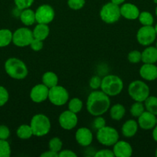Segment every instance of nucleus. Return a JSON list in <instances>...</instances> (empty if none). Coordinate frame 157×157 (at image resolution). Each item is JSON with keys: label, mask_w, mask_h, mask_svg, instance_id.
Returning <instances> with one entry per match:
<instances>
[{"label": "nucleus", "mask_w": 157, "mask_h": 157, "mask_svg": "<svg viewBox=\"0 0 157 157\" xmlns=\"http://www.w3.org/2000/svg\"><path fill=\"white\" fill-rule=\"evenodd\" d=\"M83 107V102L78 98H74L69 101L68 104V108L70 111L75 113H79Z\"/></svg>", "instance_id": "nucleus-28"}, {"label": "nucleus", "mask_w": 157, "mask_h": 157, "mask_svg": "<svg viewBox=\"0 0 157 157\" xmlns=\"http://www.w3.org/2000/svg\"><path fill=\"white\" fill-rule=\"evenodd\" d=\"M9 98V95L8 90L4 87L0 86V107H2L8 102Z\"/></svg>", "instance_id": "nucleus-37"}, {"label": "nucleus", "mask_w": 157, "mask_h": 157, "mask_svg": "<svg viewBox=\"0 0 157 157\" xmlns=\"http://www.w3.org/2000/svg\"><path fill=\"white\" fill-rule=\"evenodd\" d=\"M32 31L27 27H22L15 31L12 35V42L15 45L19 48L29 46L33 40Z\"/></svg>", "instance_id": "nucleus-9"}, {"label": "nucleus", "mask_w": 157, "mask_h": 157, "mask_svg": "<svg viewBox=\"0 0 157 157\" xmlns=\"http://www.w3.org/2000/svg\"><path fill=\"white\" fill-rule=\"evenodd\" d=\"M106 125V120H105L102 116L95 117V120H94L93 121V124H92L93 128L96 130L103 128V127H105Z\"/></svg>", "instance_id": "nucleus-38"}, {"label": "nucleus", "mask_w": 157, "mask_h": 157, "mask_svg": "<svg viewBox=\"0 0 157 157\" xmlns=\"http://www.w3.org/2000/svg\"><path fill=\"white\" fill-rule=\"evenodd\" d=\"M128 61L132 64H137V63L142 61V52L138 50L131 51L128 54Z\"/></svg>", "instance_id": "nucleus-33"}, {"label": "nucleus", "mask_w": 157, "mask_h": 157, "mask_svg": "<svg viewBox=\"0 0 157 157\" xmlns=\"http://www.w3.org/2000/svg\"><path fill=\"white\" fill-rule=\"evenodd\" d=\"M109 114L112 120L119 121L124 117L126 114V108L121 104H116L110 108Z\"/></svg>", "instance_id": "nucleus-24"}, {"label": "nucleus", "mask_w": 157, "mask_h": 157, "mask_svg": "<svg viewBox=\"0 0 157 157\" xmlns=\"http://www.w3.org/2000/svg\"><path fill=\"white\" fill-rule=\"evenodd\" d=\"M99 15L101 19L106 24H114L121 17L120 6L112 2H108L102 7Z\"/></svg>", "instance_id": "nucleus-7"}, {"label": "nucleus", "mask_w": 157, "mask_h": 157, "mask_svg": "<svg viewBox=\"0 0 157 157\" xmlns=\"http://www.w3.org/2000/svg\"><path fill=\"white\" fill-rule=\"evenodd\" d=\"M142 61L145 64H155L157 62V48L147 46L142 52Z\"/></svg>", "instance_id": "nucleus-20"}, {"label": "nucleus", "mask_w": 157, "mask_h": 157, "mask_svg": "<svg viewBox=\"0 0 157 157\" xmlns=\"http://www.w3.org/2000/svg\"><path fill=\"white\" fill-rule=\"evenodd\" d=\"M76 142L82 147H89L93 140V135L87 127H80L76 130L75 134Z\"/></svg>", "instance_id": "nucleus-15"}, {"label": "nucleus", "mask_w": 157, "mask_h": 157, "mask_svg": "<svg viewBox=\"0 0 157 157\" xmlns=\"http://www.w3.org/2000/svg\"><path fill=\"white\" fill-rule=\"evenodd\" d=\"M95 157H114V153L112 150L109 149H103V150H98L94 155Z\"/></svg>", "instance_id": "nucleus-40"}, {"label": "nucleus", "mask_w": 157, "mask_h": 157, "mask_svg": "<svg viewBox=\"0 0 157 157\" xmlns=\"http://www.w3.org/2000/svg\"><path fill=\"white\" fill-rule=\"evenodd\" d=\"M101 83H102V78L99 76H95L92 77L91 79L89 80V87L92 89V90H98L101 87Z\"/></svg>", "instance_id": "nucleus-36"}, {"label": "nucleus", "mask_w": 157, "mask_h": 157, "mask_svg": "<svg viewBox=\"0 0 157 157\" xmlns=\"http://www.w3.org/2000/svg\"><path fill=\"white\" fill-rule=\"evenodd\" d=\"M96 139L100 144L106 147H112L119 139L118 131L109 126H105L97 130Z\"/></svg>", "instance_id": "nucleus-6"}, {"label": "nucleus", "mask_w": 157, "mask_h": 157, "mask_svg": "<svg viewBox=\"0 0 157 157\" xmlns=\"http://www.w3.org/2000/svg\"><path fill=\"white\" fill-rule=\"evenodd\" d=\"M69 94L68 90L62 86L57 84L49 88L48 99L52 104L55 106H63L69 101Z\"/></svg>", "instance_id": "nucleus-8"}, {"label": "nucleus", "mask_w": 157, "mask_h": 157, "mask_svg": "<svg viewBox=\"0 0 157 157\" xmlns=\"http://www.w3.org/2000/svg\"><path fill=\"white\" fill-rule=\"evenodd\" d=\"M14 2L17 9L19 10H23L30 8L33 4L34 0H14Z\"/></svg>", "instance_id": "nucleus-35"}, {"label": "nucleus", "mask_w": 157, "mask_h": 157, "mask_svg": "<svg viewBox=\"0 0 157 157\" xmlns=\"http://www.w3.org/2000/svg\"><path fill=\"white\" fill-rule=\"evenodd\" d=\"M49 27L46 24H41V23H37L35 27L32 30L34 38L44 41L48 38L49 35Z\"/></svg>", "instance_id": "nucleus-21"}, {"label": "nucleus", "mask_w": 157, "mask_h": 157, "mask_svg": "<svg viewBox=\"0 0 157 157\" xmlns=\"http://www.w3.org/2000/svg\"><path fill=\"white\" fill-rule=\"evenodd\" d=\"M155 156L157 157V148H156V150H155Z\"/></svg>", "instance_id": "nucleus-47"}, {"label": "nucleus", "mask_w": 157, "mask_h": 157, "mask_svg": "<svg viewBox=\"0 0 157 157\" xmlns=\"http://www.w3.org/2000/svg\"><path fill=\"white\" fill-rule=\"evenodd\" d=\"M152 138H153L154 140L155 141V142H157V124L154 127V128L152 129Z\"/></svg>", "instance_id": "nucleus-44"}, {"label": "nucleus", "mask_w": 157, "mask_h": 157, "mask_svg": "<svg viewBox=\"0 0 157 157\" xmlns=\"http://www.w3.org/2000/svg\"><path fill=\"white\" fill-rule=\"evenodd\" d=\"M137 123H138L139 127L143 130H152L156 125L157 118L153 113H150L147 110H145L138 117Z\"/></svg>", "instance_id": "nucleus-14"}, {"label": "nucleus", "mask_w": 157, "mask_h": 157, "mask_svg": "<svg viewBox=\"0 0 157 157\" xmlns=\"http://www.w3.org/2000/svg\"><path fill=\"white\" fill-rule=\"evenodd\" d=\"M138 19L143 25H152L154 22V18L152 14L146 11L140 12Z\"/></svg>", "instance_id": "nucleus-30"}, {"label": "nucleus", "mask_w": 157, "mask_h": 157, "mask_svg": "<svg viewBox=\"0 0 157 157\" xmlns=\"http://www.w3.org/2000/svg\"><path fill=\"white\" fill-rule=\"evenodd\" d=\"M41 157H58V153L56 152L52 151L49 150V151H45L44 153L40 155Z\"/></svg>", "instance_id": "nucleus-43"}, {"label": "nucleus", "mask_w": 157, "mask_h": 157, "mask_svg": "<svg viewBox=\"0 0 157 157\" xmlns=\"http://www.w3.org/2000/svg\"><path fill=\"white\" fill-rule=\"evenodd\" d=\"M49 87L43 84H38L34 86L30 90L29 97L30 99L36 104L44 102L49 97Z\"/></svg>", "instance_id": "nucleus-13"}, {"label": "nucleus", "mask_w": 157, "mask_h": 157, "mask_svg": "<svg viewBox=\"0 0 157 157\" xmlns=\"http://www.w3.org/2000/svg\"><path fill=\"white\" fill-rule=\"evenodd\" d=\"M19 18L22 23L26 26H31L36 22L35 12L29 8L22 10Z\"/></svg>", "instance_id": "nucleus-22"}, {"label": "nucleus", "mask_w": 157, "mask_h": 157, "mask_svg": "<svg viewBox=\"0 0 157 157\" xmlns=\"http://www.w3.org/2000/svg\"><path fill=\"white\" fill-rule=\"evenodd\" d=\"M12 35L13 33L9 29L0 30V48L6 47L12 42Z\"/></svg>", "instance_id": "nucleus-26"}, {"label": "nucleus", "mask_w": 157, "mask_h": 157, "mask_svg": "<svg viewBox=\"0 0 157 157\" xmlns=\"http://www.w3.org/2000/svg\"><path fill=\"white\" fill-rule=\"evenodd\" d=\"M5 70L10 78L22 80L27 77L29 70L26 64L17 58H10L5 63Z\"/></svg>", "instance_id": "nucleus-2"}, {"label": "nucleus", "mask_w": 157, "mask_h": 157, "mask_svg": "<svg viewBox=\"0 0 157 157\" xmlns=\"http://www.w3.org/2000/svg\"><path fill=\"white\" fill-rule=\"evenodd\" d=\"M144 106L146 110L153 113L157 116V98L155 96L149 95L144 101Z\"/></svg>", "instance_id": "nucleus-27"}, {"label": "nucleus", "mask_w": 157, "mask_h": 157, "mask_svg": "<svg viewBox=\"0 0 157 157\" xmlns=\"http://www.w3.org/2000/svg\"><path fill=\"white\" fill-rule=\"evenodd\" d=\"M10 136V130L8 127L0 125V140H7Z\"/></svg>", "instance_id": "nucleus-41"}, {"label": "nucleus", "mask_w": 157, "mask_h": 157, "mask_svg": "<svg viewBox=\"0 0 157 157\" xmlns=\"http://www.w3.org/2000/svg\"><path fill=\"white\" fill-rule=\"evenodd\" d=\"M123 86L124 84L121 78L115 75H109L102 79L100 89L108 96L115 97L121 93Z\"/></svg>", "instance_id": "nucleus-3"}, {"label": "nucleus", "mask_w": 157, "mask_h": 157, "mask_svg": "<svg viewBox=\"0 0 157 157\" xmlns=\"http://www.w3.org/2000/svg\"><path fill=\"white\" fill-rule=\"evenodd\" d=\"M35 13L37 23L49 25L55 18V10L52 6L48 4H43L38 6Z\"/></svg>", "instance_id": "nucleus-11"}, {"label": "nucleus", "mask_w": 157, "mask_h": 157, "mask_svg": "<svg viewBox=\"0 0 157 157\" xmlns=\"http://www.w3.org/2000/svg\"><path fill=\"white\" fill-rule=\"evenodd\" d=\"M29 125L33 132V136L38 137L47 135L51 129L50 120L43 113H37L34 115Z\"/></svg>", "instance_id": "nucleus-4"}, {"label": "nucleus", "mask_w": 157, "mask_h": 157, "mask_svg": "<svg viewBox=\"0 0 157 157\" xmlns=\"http://www.w3.org/2000/svg\"><path fill=\"white\" fill-rule=\"evenodd\" d=\"M125 1H126V0H111V2L120 6L122 4H123V3L125 2Z\"/></svg>", "instance_id": "nucleus-45"}, {"label": "nucleus", "mask_w": 157, "mask_h": 157, "mask_svg": "<svg viewBox=\"0 0 157 157\" xmlns=\"http://www.w3.org/2000/svg\"><path fill=\"white\" fill-rule=\"evenodd\" d=\"M139 75L143 79L152 81L157 79V66L155 64H143L139 69Z\"/></svg>", "instance_id": "nucleus-18"}, {"label": "nucleus", "mask_w": 157, "mask_h": 157, "mask_svg": "<svg viewBox=\"0 0 157 157\" xmlns=\"http://www.w3.org/2000/svg\"><path fill=\"white\" fill-rule=\"evenodd\" d=\"M121 16L128 20H135L139 18L140 11L135 5L132 3H123L120 6Z\"/></svg>", "instance_id": "nucleus-17"}, {"label": "nucleus", "mask_w": 157, "mask_h": 157, "mask_svg": "<svg viewBox=\"0 0 157 157\" xmlns=\"http://www.w3.org/2000/svg\"><path fill=\"white\" fill-rule=\"evenodd\" d=\"M112 152L116 157H130L132 155V147L130 144L124 140H118L113 146Z\"/></svg>", "instance_id": "nucleus-16"}, {"label": "nucleus", "mask_w": 157, "mask_h": 157, "mask_svg": "<svg viewBox=\"0 0 157 157\" xmlns=\"http://www.w3.org/2000/svg\"><path fill=\"white\" fill-rule=\"evenodd\" d=\"M86 0H68V6L72 10H80L84 7Z\"/></svg>", "instance_id": "nucleus-34"}, {"label": "nucleus", "mask_w": 157, "mask_h": 157, "mask_svg": "<svg viewBox=\"0 0 157 157\" xmlns=\"http://www.w3.org/2000/svg\"><path fill=\"white\" fill-rule=\"evenodd\" d=\"M58 124L60 127L66 130H71L75 128L78 124L77 113L69 110H65L58 117Z\"/></svg>", "instance_id": "nucleus-12"}, {"label": "nucleus", "mask_w": 157, "mask_h": 157, "mask_svg": "<svg viewBox=\"0 0 157 157\" xmlns=\"http://www.w3.org/2000/svg\"><path fill=\"white\" fill-rule=\"evenodd\" d=\"M29 46H30L31 49L33 50L34 52H39L43 48V41L33 38Z\"/></svg>", "instance_id": "nucleus-39"}, {"label": "nucleus", "mask_w": 157, "mask_h": 157, "mask_svg": "<svg viewBox=\"0 0 157 157\" xmlns=\"http://www.w3.org/2000/svg\"><path fill=\"white\" fill-rule=\"evenodd\" d=\"M42 84H45L47 87L51 88L55 86H56L58 83V78L52 71H46L43 74L42 77Z\"/></svg>", "instance_id": "nucleus-23"}, {"label": "nucleus", "mask_w": 157, "mask_h": 157, "mask_svg": "<svg viewBox=\"0 0 157 157\" xmlns=\"http://www.w3.org/2000/svg\"><path fill=\"white\" fill-rule=\"evenodd\" d=\"M77 154L70 150H63L58 153V157H76Z\"/></svg>", "instance_id": "nucleus-42"}, {"label": "nucleus", "mask_w": 157, "mask_h": 157, "mask_svg": "<svg viewBox=\"0 0 157 157\" xmlns=\"http://www.w3.org/2000/svg\"><path fill=\"white\" fill-rule=\"evenodd\" d=\"M49 148L52 151L58 153L62 148V142L58 137H52L49 142Z\"/></svg>", "instance_id": "nucleus-31"}, {"label": "nucleus", "mask_w": 157, "mask_h": 157, "mask_svg": "<svg viewBox=\"0 0 157 157\" xmlns=\"http://www.w3.org/2000/svg\"><path fill=\"white\" fill-rule=\"evenodd\" d=\"M154 29H155V33H156V35H157V23H156V24H155V27H154Z\"/></svg>", "instance_id": "nucleus-46"}, {"label": "nucleus", "mask_w": 157, "mask_h": 157, "mask_svg": "<svg viewBox=\"0 0 157 157\" xmlns=\"http://www.w3.org/2000/svg\"><path fill=\"white\" fill-rule=\"evenodd\" d=\"M155 15H156V16H157V6H156V8H155Z\"/></svg>", "instance_id": "nucleus-48"}, {"label": "nucleus", "mask_w": 157, "mask_h": 157, "mask_svg": "<svg viewBox=\"0 0 157 157\" xmlns=\"http://www.w3.org/2000/svg\"><path fill=\"white\" fill-rule=\"evenodd\" d=\"M146 108L143 102H138L135 101L134 104H132L130 107V113L132 117H134L138 118L143 112L145 111Z\"/></svg>", "instance_id": "nucleus-29"}, {"label": "nucleus", "mask_w": 157, "mask_h": 157, "mask_svg": "<svg viewBox=\"0 0 157 157\" xmlns=\"http://www.w3.org/2000/svg\"><path fill=\"white\" fill-rule=\"evenodd\" d=\"M156 33L152 25H143L136 34L137 41L143 46H149L155 41Z\"/></svg>", "instance_id": "nucleus-10"}, {"label": "nucleus", "mask_w": 157, "mask_h": 157, "mask_svg": "<svg viewBox=\"0 0 157 157\" xmlns=\"http://www.w3.org/2000/svg\"><path fill=\"white\" fill-rule=\"evenodd\" d=\"M138 128L139 125L137 121L132 119L128 120L123 124V127H122V133H123L125 137H132V136L136 134L137 131H138Z\"/></svg>", "instance_id": "nucleus-19"}, {"label": "nucleus", "mask_w": 157, "mask_h": 157, "mask_svg": "<svg viewBox=\"0 0 157 157\" xmlns=\"http://www.w3.org/2000/svg\"><path fill=\"white\" fill-rule=\"evenodd\" d=\"M11 147L6 140H0V157H9Z\"/></svg>", "instance_id": "nucleus-32"}, {"label": "nucleus", "mask_w": 157, "mask_h": 157, "mask_svg": "<svg viewBox=\"0 0 157 157\" xmlns=\"http://www.w3.org/2000/svg\"><path fill=\"white\" fill-rule=\"evenodd\" d=\"M110 104L109 96L102 90H95L88 96L86 109L92 116H103L109 110Z\"/></svg>", "instance_id": "nucleus-1"}, {"label": "nucleus", "mask_w": 157, "mask_h": 157, "mask_svg": "<svg viewBox=\"0 0 157 157\" xmlns=\"http://www.w3.org/2000/svg\"><path fill=\"white\" fill-rule=\"evenodd\" d=\"M154 3H155V4H157V0H153Z\"/></svg>", "instance_id": "nucleus-49"}, {"label": "nucleus", "mask_w": 157, "mask_h": 157, "mask_svg": "<svg viewBox=\"0 0 157 157\" xmlns=\"http://www.w3.org/2000/svg\"><path fill=\"white\" fill-rule=\"evenodd\" d=\"M16 135L19 139L28 140L33 136V132L30 125L28 124H22L19 126L16 130Z\"/></svg>", "instance_id": "nucleus-25"}, {"label": "nucleus", "mask_w": 157, "mask_h": 157, "mask_svg": "<svg viewBox=\"0 0 157 157\" xmlns=\"http://www.w3.org/2000/svg\"><path fill=\"white\" fill-rule=\"evenodd\" d=\"M155 47L157 48V41H156V44H155Z\"/></svg>", "instance_id": "nucleus-50"}, {"label": "nucleus", "mask_w": 157, "mask_h": 157, "mask_svg": "<svg viewBox=\"0 0 157 157\" xmlns=\"http://www.w3.org/2000/svg\"><path fill=\"white\" fill-rule=\"evenodd\" d=\"M128 94L133 101L144 102L149 96V87L144 81L136 80L132 81L128 87Z\"/></svg>", "instance_id": "nucleus-5"}]
</instances>
